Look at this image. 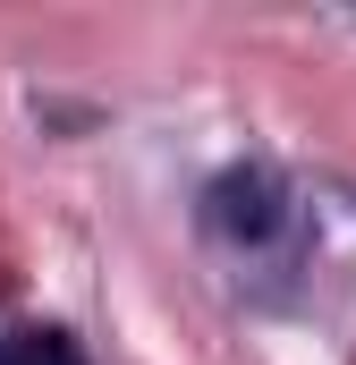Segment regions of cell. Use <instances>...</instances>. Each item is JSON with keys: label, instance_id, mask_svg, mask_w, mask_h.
I'll use <instances>...</instances> for the list:
<instances>
[{"label": "cell", "instance_id": "cell-1", "mask_svg": "<svg viewBox=\"0 0 356 365\" xmlns=\"http://www.w3.org/2000/svg\"><path fill=\"white\" fill-rule=\"evenodd\" d=\"M204 212H212V230L238 238V247H263L271 230L288 221V204H280V179H271V170H229V179H212Z\"/></svg>", "mask_w": 356, "mask_h": 365}, {"label": "cell", "instance_id": "cell-2", "mask_svg": "<svg viewBox=\"0 0 356 365\" xmlns=\"http://www.w3.org/2000/svg\"><path fill=\"white\" fill-rule=\"evenodd\" d=\"M0 365H85L60 331H17V340H0Z\"/></svg>", "mask_w": 356, "mask_h": 365}]
</instances>
